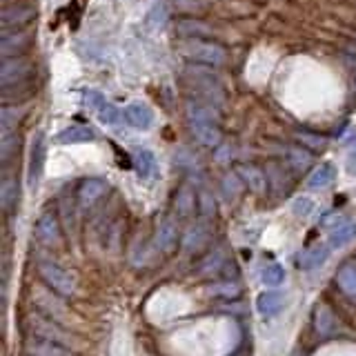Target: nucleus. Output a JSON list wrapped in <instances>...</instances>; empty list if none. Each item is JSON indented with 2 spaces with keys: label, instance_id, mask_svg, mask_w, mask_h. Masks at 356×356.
<instances>
[{
  "label": "nucleus",
  "instance_id": "nucleus-1",
  "mask_svg": "<svg viewBox=\"0 0 356 356\" xmlns=\"http://www.w3.org/2000/svg\"><path fill=\"white\" fill-rule=\"evenodd\" d=\"M183 83L192 92L189 98L205 100V103L216 107L225 103V89H222L220 78L211 70H207V67H198L196 63H192L183 72Z\"/></svg>",
  "mask_w": 356,
  "mask_h": 356
},
{
  "label": "nucleus",
  "instance_id": "nucleus-2",
  "mask_svg": "<svg viewBox=\"0 0 356 356\" xmlns=\"http://www.w3.org/2000/svg\"><path fill=\"white\" fill-rule=\"evenodd\" d=\"M178 54L189 63L207 65V67H222L227 63L225 47L209 38H183L178 42Z\"/></svg>",
  "mask_w": 356,
  "mask_h": 356
},
{
  "label": "nucleus",
  "instance_id": "nucleus-3",
  "mask_svg": "<svg viewBox=\"0 0 356 356\" xmlns=\"http://www.w3.org/2000/svg\"><path fill=\"white\" fill-rule=\"evenodd\" d=\"M38 276L42 278V283L47 285L51 292L60 296H74L76 294V278L54 261H40L38 263Z\"/></svg>",
  "mask_w": 356,
  "mask_h": 356
},
{
  "label": "nucleus",
  "instance_id": "nucleus-4",
  "mask_svg": "<svg viewBox=\"0 0 356 356\" xmlns=\"http://www.w3.org/2000/svg\"><path fill=\"white\" fill-rule=\"evenodd\" d=\"M25 327L29 332V337H38V339H44V341H54V343H58V345H65V348L74 345V339L58 325V321H54L49 316L29 314L25 318Z\"/></svg>",
  "mask_w": 356,
  "mask_h": 356
},
{
  "label": "nucleus",
  "instance_id": "nucleus-5",
  "mask_svg": "<svg viewBox=\"0 0 356 356\" xmlns=\"http://www.w3.org/2000/svg\"><path fill=\"white\" fill-rule=\"evenodd\" d=\"M36 74V65L27 56H16V58H3L0 65V89L31 83Z\"/></svg>",
  "mask_w": 356,
  "mask_h": 356
},
{
  "label": "nucleus",
  "instance_id": "nucleus-6",
  "mask_svg": "<svg viewBox=\"0 0 356 356\" xmlns=\"http://www.w3.org/2000/svg\"><path fill=\"white\" fill-rule=\"evenodd\" d=\"M33 44V33L25 29H3V38H0V54L3 58H16V56H25Z\"/></svg>",
  "mask_w": 356,
  "mask_h": 356
},
{
  "label": "nucleus",
  "instance_id": "nucleus-7",
  "mask_svg": "<svg viewBox=\"0 0 356 356\" xmlns=\"http://www.w3.org/2000/svg\"><path fill=\"white\" fill-rule=\"evenodd\" d=\"M44 161H47V140H44V134L38 131L31 140L29 147V167H27V181L31 187H36L42 178L44 170Z\"/></svg>",
  "mask_w": 356,
  "mask_h": 356
},
{
  "label": "nucleus",
  "instance_id": "nucleus-8",
  "mask_svg": "<svg viewBox=\"0 0 356 356\" xmlns=\"http://www.w3.org/2000/svg\"><path fill=\"white\" fill-rule=\"evenodd\" d=\"M36 7L27 5V3H14V5H7L0 11V25L3 29H22L25 25L36 18Z\"/></svg>",
  "mask_w": 356,
  "mask_h": 356
},
{
  "label": "nucleus",
  "instance_id": "nucleus-9",
  "mask_svg": "<svg viewBox=\"0 0 356 356\" xmlns=\"http://www.w3.org/2000/svg\"><path fill=\"white\" fill-rule=\"evenodd\" d=\"M36 238L47 245V248H56L63 241V227H60V218L56 211H42L40 218L36 220Z\"/></svg>",
  "mask_w": 356,
  "mask_h": 356
},
{
  "label": "nucleus",
  "instance_id": "nucleus-10",
  "mask_svg": "<svg viewBox=\"0 0 356 356\" xmlns=\"http://www.w3.org/2000/svg\"><path fill=\"white\" fill-rule=\"evenodd\" d=\"M109 194V183L103 178H87L78 187V205L83 209H92L100 198Z\"/></svg>",
  "mask_w": 356,
  "mask_h": 356
},
{
  "label": "nucleus",
  "instance_id": "nucleus-11",
  "mask_svg": "<svg viewBox=\"0 0 356 356\" xmlns=\"http://www.w3.org/2000/svg\"><path fill=\"white\" fill-rule=\"evenodd\" d=\"M122 118H125L129 127L138 129V131H147L154 125V111L145 103H129L125 107V111H122Z\"/></svg>",
  "mask_w": 356,
  "mask_h": 356
},
{
  "label": "nucleus",
  "instance_id": "nucleus-12",
  "mask_svg": "<svg viewBox=\"0 0 356 356\" xmlns=\"http://www.w3.org/2000/svg\"><path fill=\"white\" fill-rule=\"evenodd\" d=\"M178 245V227L172 218H163L154 234V248L161 254H172Z\"/></svg>",
  "mask_w": 356,
  "mask_h": 356
},
{
  "label": "nucleus",
  "instance_id": "nucleus-13",
  "mask_svg": "<svg viewBox=\"0 0 356 356\" xmlns=\"http://www.w3.org/2000/svg\"><path fill=\"white\" fill-rule=\"evenodd\" d=\"M187 125H189V131H192V136L203 145V147L214 149L220 145L222 131L218 122H187Z\"/></svg>",
  "mask_w": 356,
  "mask_h": 356
},
{
  "label": "nucleus",
  "instance_id": "nucleus-14",
  "mask_svg": "<svg viewBox=\"0 0 356 356\" xmlns=\"http://www.w3.org/2000/svg\"><path fill=\"white\" fill-rule=\"evenodd\" d=\"M176 31H178V36H181V38H211L216 29L205 20L181 18L176 22Z\"/></svg>",
  "mask_w": 356,
  "mask_h": 356
},
{
  "label": "nucleus",
  "instance_id": "nucleus-15",
  "mask_svg": "<svg viewBox=\"0 0 356 356\" xmlns=\"http://www.w3.org/2000/svg\"><path fill=\"white\" fill-rule=\"evenodd\" d=\"M312 316H314V330H316V334H321V337H332V334L337 332L339 321L327 303H318Z\"/></svg>",
  "mask_w": 356,
  "mask_h": 356
},
{
  "label": "nucleus",
  "instance_id": "nucleus-16",
  "mask_svg": "<svg viewBox=\"0 0 356 356\" xmlns=\"http://www.w3.org/2000/svg\"><path fill=\"white\" fill-rule=\"evenodd\" d=\"M25 350L29 356H72L65 345H58L54 341H44L38 337H29V341L25 343Z\"/></svg>",
  "mask_w": 356,
  "mask_h": 356
},
{
  "label": "nucleus",
  "instance_id": "nucleus-17",
  "mask_svg": "<svg viewBox=\"0 0 356 356\" xmlns=\"http://www.w3.org/2000/svg\"><path fill=\"white\" fill-rule=\"evenodd\" d=\"M236 174L241 176V181L245 183V187H250V192L254 194H263L267 189V176L263 174V170H259L256 165H238Z\"/></svg>",
  "mask_w": 356,
  "mask_h": 356
},
{
  "label": "nucleus",
  "instance_id": "nucleus-18",
  "mask_svg": "<svg viewBox=\"0 0 356 356\" xmlns=\"http://www.w3.org/2000/svg\"><path fill=\"white\" fill-rule=\"evenodd\" d=\"M18 198H20V192H18L16 176L5 174L3 183H0V207H3L5 214H11V211L16 209Z\"/></svg>",
  "mask_w": 356,
  "mask_h": 356
},
{
  "label": "nucleus",
  "instance_id": "nucleus-19",
  "mask_svg": "<svg viewBox=\"0 0 356 356\" xmlns=\"http://www.w3.org/2000/svg\"><path fill=\"white\" fill-rule=\"evenodd\" d=\"M174 209H176V214L181 216V218H189L198 209V196H196V192L189 185H183L176 192Z\"/></svg>",
  "mask_w": 356,
  "mask_h": 356
},
{
  "label": "nucleus",
  "instance_id": "nucleus-20",
  "mask_svg": "<svg viewBox=\"0 0 356 356\" xmlns=\"http://www.w3.org/2000/svg\"><path fill=\"white\" fill-rule=\"evenodd\" d=\"M134 167H136V174L143 181H154L156 174H159V163H156V156L149 149H138L134 154Z\"/></svg>",
  "mask_w": 356,
  "mask_h": 356
},
{
  "label": "nucleus",
  "instance_id": "nucleus-21",
  "mask_svg": "<svg viewBox=\"0 0 356 356\" xmlns=\"http://www.w3.org/2000/svg\"><path fill=\"white\" fill-rule=\"evenodd\" d=\"M327 256H330V245L316 243V245H312V248H307L303 254H300L298 263H300V267H303V270L312 272V270H316V267H321L323 263H325Z\"/></svg>",
  "mask_w": 356,
  "mask_h": 356
},
{
  "label": "nucleus",
  "instance_id": "nucleus-22",
  "mask_svg": "<svg viewBox=\"0 0 356 356\" xmlns=\"http://www.w3.org/2000/svg\"><path fill=\"white\" fill-rule=\"evenodd\" d=\"M337 285L345 296L356 300V261L341 265V270L337 272Z\"/></svg>",
  "mask_w": 356,
  "mask_h": 356
},
{
  "label": "nucleus",
  "instance_id": "nucleus-23",
  "mask_svg": "<svg viewBox=\"0 0 356 356\" xmlns=\"http://www.w3.org/2000/svg\"><path fill=\"white\" fill-rule=\"evenodd\" d=\"M58 145H76V143H92L94 140V131L85 127V125H72L63 131L56 134L54 138Z\"/></svg>",
  "mask_w": 356,
  "mask_h": 356
},
{
  "label": "nucleus",
  "instance_id": "nucleus-24",
  "mask_svg": "<svg viewBox=\"0 0 356 356\" xmlns=\"http://www.w3.org/2000/svg\"><path fill=\"white\" fill-rule=\"evenodd\" d=\"M25 116H27V105H22V103L3 105V109H0V125H3V131H14Z\"/></svg>",
  "mask_w": 356,
  "mask_h": 356
},
{
  "label": "nucleus",
  "instance_id": "nucleus-25",
  "mask_svg": "<svg viewBox=\"0 0 356 356\" xmlns=\"http://www.w3.org/2000/svg\"><path fill=\"white\" fill-rule=\"evenodd\" d=\"M356 238V222L341 220L330 232V248H345L348 243Z\"/></svg>",
  "mask_w": 356,
  "mask_h": 356
},
{
  "label": "nucleus",
  "instance_id": "nucleus-26",
  "mask_svg": "<svg viewBox=\"0 0 356 356\" xmlns=\"http://www.w3.org/2000/svg\"><path fill=\"white\" fill-rule=\"evenodd\" d=\"M334 178H337V170H334V165L332 163H323L321 167H316V170L309 174L307 187L314 189V192H318V189H327L334 183Z\"/></svg>",
  "mask_w": 356,
  "mask_h": 356
},
{
  "label": "nucleus",
  "instance_id": "nucleus-27",
  "mask_svg": "<svg viewBox=\"0 0 356 356\" xmlns=\"http://www.w3.org/2000/svg\"><path fill=\"white\" fill-rule=\"evenodd\" d=\"M209 243V229L205 225H194L189 227V232L185 234L183 238V250L194 254V252H200Z\"/></svg>",
  "mask_w": 356,
  "mask_h": 356
},
{
  "label": "nucleus",
  "instance_id": "nucleus-28",
  "mask_svg": "<svg viewBox=\"0 0 356 356\" xmlns=\"http://www.w3.org/2000/svg\"><path fill=\"white\" fill-rule=\"evenodd\" d=\"M256 307H259L261 316L272 318V316H276L278 312L283 309V294H278V292H263L259 296V300H256Z\"/></svg>",
  "mask_w": 356,
  "mask_h": 356
},
{
  "label": "nucleus",
  "instance_id": "nucleus-29",
  "mask_svg": "<svg viewBox=\"0 0 356 356\" xmlns=\"http://www.w3.org/2000/svg\"><path fill=\"white\" fill-rule=\"evenodd\" d=\"M20 149V136L16 131H3V140H0V161L7 165Z\"/></svg>",
  "mask_w": 356,
  "mask_h": 356
},
{
  "label": "nucleus",
  "instance_id": "nucleus-30",
  "mask_svg": "<svg viewBox=\"0 0 356 356\" xmlns=\"http://www.w3.org/2000/svg\"><path fill=\"white\" fill-rule=\"evenodd\" d=\"M243 187H245V183L241 181V176L236 172H232V174H227L225 178H222V196H225L227 203L238 200Z\"/></svg>",
  "mask_w": 356,
  "mask_h": 356
},
{
  "label": "nucleus",
  "instance_id": "nucleus-31",
  "mask_svg": "<svg viewBox=\"0 0 356 356\" xmlns=\"http://www.w3.org/2000/svg\"><path fill=\"white\" fill-rule=\"evenodd\" d=\"M287 163L292 165L294 172H305L312 165V152L303 149V147H292L289 149V156H287Z\"/></svg>",
  "mask_w": 356,
  "mask_h": 356
},
{
  "label": "nucleus",
  "instance_id": "nucleus-32",
  "mask_svg": "<svg viewBox=\"0 0 356 356\" xmlns=\"http://www.w3.org/2000/svg\"><path fill=\"white\" fill-rule=\"evenodd\" d=\"M263 283L267 287H276V285H281L283 283V278H285V270L278 263H270V265H265L263 267Z\"/></svg>",
  "mask_w": 356,
  "mask_h": 356
},
{
  "label": "nucleus",
  "instance_id": "nucleus-33",
  "mask_svg": "<svg viewBox=\"0 0 356 356\" xmlns=\"http://www.w3.org/2000/svg\"><path fill=\"white\" fill-rule=\"evenodd\" d=\"M296 138H298V143L300 145H305V147L309 149V152H318V149H325V138L323 136H318V134H312V131H296Z\"/></svg>",
  "mask_w": 356,
  "mask_h": 356
},
{
  "label": "nucleus",
  "instance_id": "nucleus-34",
  "mask_svg": "<svg viewBox=\"0 0 356 356\" xmlns=\"http://www.w3.org/2000/svg\"><path fill=\"white\" fill-rule=\"evenodd\" d=\"M165 18H167V7H165V3H156V5L149 9L147 18H145V25H147V29L156 31V29H159V27L163 25V22H165Z\"/></svg>",
  "mask_w": 356,
  "mask_h": 356
},
{
  "label": "nucleus",
  "instance_id": "nucleus-35",
  "mask_svg": "<svg viewBox=\"0 0 356 356\" xmlns=\"http://www.w3.org/2000/svg\"><path fill=\"white\" fill-rule=\"evenodd\" d=\"M96 114H98L100 122H103V125H109V127L118 125L120 118H122V114L118 111V107H116V105H111V103H105L103 107H100V109L96 111Z\"/></svg>",
  "mask_w": 356,
  "mask_h": 356
},
{
  "label": "nucleus",
  "instance_id": "nucleus-36",
  "mask_svg": "<svg viewBox=\"0 0 356 356\" xmlns=\"http://www.w3.org/2000/svg\"><path fill=\"white\" fill-rule=\"evenodd\" d=\"M222 263H225V256H222L220 250H216V252H211L203 263H200L198 270H200V274H214V272L222 270Z\"/></svg>",
  "mask_w": 356,
  "mask_h": 356
},
{
  "label": "nucleus",
  "instance_id": "nucleus-37",
  "mask_svg": "<svg viewBox=\"0 0 356 356\" xmlns=\"http://www.w3.org/2000/svg\"><path fill=\"white\" fill-rule=\"evenodd\" d=\"M207 292L211 296H225V298H234L241 294V289L236 283H218V285H211Z\"/></svg>",
  "mask_w": 356,
  "mask_h": 356
},
{
  "label": "nucleus",
  "instance_id": "nucleus-38",
  "mask_svg": "<svg viewBox=\"0 0 356 356\" xmlns=\"http://www.w3.org/2000/svg\"><path fill=\"white\" fill-rule=\"evenodd\" d=\"M60 214H63L65 227L72 232V229L76 227V211H74V203H72V200L67 198V196L60 200Z\"/></svg>",
  "mask_w": 356,
  "mask_h": 356
},
{
  "label": "nucleus",
  "instance_id": "nucleus-39",
  "mask_svg": "<svg viewBox=\"0 0 356 356\" xmlns=\"http://www.w3.org/2000/svg\"><path fill=\"white\" fill-rule=\"evenodd\" d=\"M198 209H200V216H203V218H211L216 214V203L207 192L198 194Z\"/></svg>",
  "mask_w": 356,
  "mask_h": 356
},
{
  "label": "nucleus",
  "instance_id": "nucleus-40",
  "mask_svg": "<svg viewBox=\"0 0 356 356\" xmlns=\"http://www.w3.org/2000/svg\"><path fill=\"white\" fill-rule=\"evenodd\" d=\"M292 209H294V216H298V218H307V216L312 214V209H314V203H312V198L303 196V198H296V200H294Z\"/></svg>",
  "mask_w": 356,
  "mask_h": 356
},
{
  "label": "nucleus",
  "instance_id": "nucleus-41",
  "mask_svg": "<svg viewBox=\"0 0 356 356\" xmlns=\"http://www.w3.org/2000/svg\"><path fill=\"white\" fill-rule=\"evenodd\" d=\"M105 103H107L105 96L100 94V92H96V89H89V92H85V105H87L89 109L98 111V109L103 107Z\"/></svg>",
  "mask_w": 356,
  "mask_h": 356
},
{
  "label": "nucleus",
  "instance_id": "nucleus-42",
  "mask_svg": "<svg viewBox=\"0 0 356 356\" xmlns=\"http://www.w3.org/2000/svg\"><path fill=\"white\" fill-rule=\"evenodd\" d=\"M348 172L356 176V143L352 145V149H350V156H348Z\"/></svg>",
  "mask_w": 356,
  "mask_h": 356
},
{
  "label": "nucleus",
  "instance_id": "nucleus-43",
  "mask_svg": "<svg viewBox=\"0 0 356 356\" xmlns=\"http://www.w3.org/2000/svg\"><path fill=\"white\" fill-rule=\"evenodd\" d=\"M354 83H356V76H354Z\"/></svg>",
  "mask_w": 356,
  "mask_h": 356
}]
</instances>
